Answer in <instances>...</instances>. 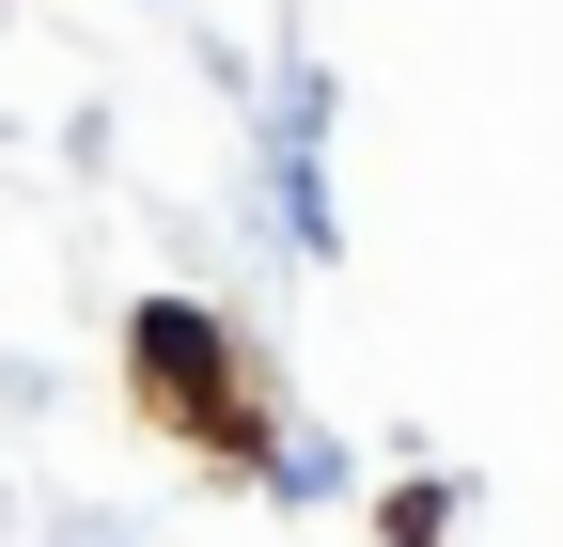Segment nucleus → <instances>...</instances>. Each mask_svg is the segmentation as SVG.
I'll use <instances>...</instances> for the list:
<instances>
[{"label": "nucleus", "mask_w": 563, "mask_h": 547, "mask_svg": "<svg viewBox=\"0 0 563 547\" xmlns=\"http://www.w3.org/2000/svg\"><path fill=\"white\" fill-rule=\"evenodd\" d=\"M125 391H141V423H173L188 454L266 469V391H251V360H235V328H220V313L157 298V313L125 328Z\"/></svg>", "instance_id": "nucleus-1"}]
</instances>
